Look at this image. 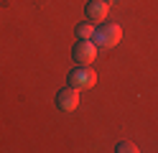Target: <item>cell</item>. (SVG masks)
<instances>
[{"label":"cell","instance_id":"cell-3","mask_svg":"<svg viewBox=\"0 0 158 153\" xmlns=\"http://www.w3.org/2000/svg\"><path fill=\"white\" fill-rule=\"evenodd\" d=\"M66 82H69V87H77V89H89V87H94L97 74H94L89 66H77V69H72V71H69Z\"/></svg>","mask_w":158,"mask_h":153},{"label":"cell","instance_id":"cell-8","mask_svg":"<svg viewBox=\"0 0 158 153\" xmlns=\"http://www.w3.org/2000/svg\"><path fill=\"white\" fill-rule=\"evenodd\" d=\"M107 3H110V0H107Z\"/></svg>","mask_w":158,"mask_h":153},{"label":"cell","instance_id":"cell-7","mask_svg":"<svg viewBox=\"0 0 158 153\" xmlns=\"http://www.w3.org/2000/svg\"><path fill=\"white\" fill-rule=\"evenodd\" d=\"M115 151H117V153H135L138 146H135V143H130V140H117Z\"/></svg>","mask_w":158,"mask_h":153},{"label":"cell","instance_id":"cell-6","mask_svg":"<svg viewBox=\"0 0 158 153\" xmlns=\"http://www.w3.org/2000/svg\"><path fill=\"white\" fill-rule=\"evenodd\" d=\"M92 36H94V26L89 20H84V23L77 26V38H92Z\"/></svg>","mask_w":158,"mask_h":153},{"label":"cell","instance_id":"cell-5","mask_svg":"<svg viewBox=\"0 0 158 153\" xmlns=\"http://www.w3.org/2000/svg\"><path fill=\"white\" fill-rule=\"evenodd\" d=\"M84 10H87V18L89 20L102 23V20L107 18V13H110V5H107V0H89Z\"/></svg>","mask_w":158,"mask_h":153},{"label":"cell","instance_id":"cell-4","mask_svg":"<svg viewBox=\"0 0 158 153\" xmlns=\"http://www.w3.org/2000/svg\"><path fill=\"white\" fill-rule=\"evenodd\" d=\"M56 107L64 110V112L77 110V107H79V89H77V87H64V89H59V95H56Z\"/></svg>","mask_w":158,"mask_h":153},{"label":"cell","instance_id":"cell-2","mask_svg":"<svg viewBox=\"0 0 158 153\" xmlns=\"http://www.w3.org/2000/svg\"><path fill=\"white\" fill-rule=\"evenodd\" d=\"M97 56V44L92 38H77V44L72 49V59L77 61L79 66H87V64H92Z\"/></svg>","mask_w":158,"mask_h":153},{"label":"cell","instance_id":"cell-1","mask_svg":"<svg viewBox=\"0 0 158 153\" xmlns=\"http://www.w3.org/2000/svg\"><path fill=\"white\" fill-rule=\"evenodd\" d=\"M120 38H123V28L120 23H102L100 28H94V36L92 41L97 46H102V49H112L120 44Z\"/></svg>","mask_w":158,"mask_h":153}]
</instances>
